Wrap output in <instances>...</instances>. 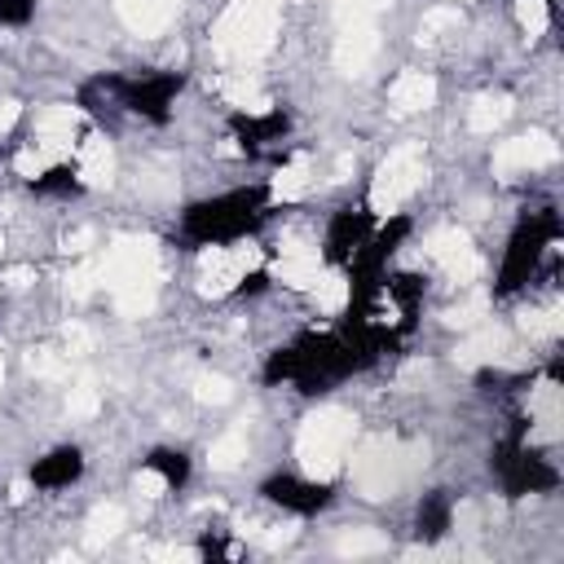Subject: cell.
Returning <instances> with one entry per match:
<instances>
[{"instance_id": "6da1fadb", "label": "cell", "mask_w": 564, "mask_h": 564, "mask_svg": "<svg viewBox=\"0 0 564 564\" xmlns=\"http://www.w3.org/2000/svg\"><path fill=\"white\" fill-rule=\"evenodd\" d=\"M269 190H230V194H216L207 203H194L185 212V235L199 239L203 248H220V243H239L252 225L265 216Z\"/></svg>"}, {"instance_id": "7a4b0ae2", "label": "cell", "mask_w": 564, "mask_h": 564, "mask_svg": "<svg viewBox=\"0 0 564 564\" xmlns=\"http://www.w3.org/2000/svg\"><path fill=\"white\" fill-rule=\"evenodd\" d=\"M261 499L287 516L309 520L335 503V485L326 477H313V472H274L261 481Z\"/></svg>"}, {"instance_id": "3957f363", "label": "cell", "mask_w": 564, "mask_h": 564, "mask_svg": "<svg viewBox=\"0 0 564 564\" xmlns=\"http://www.w3.org/2000/svg\"><path fill=\"white\" fill-rule=\"evenodd\" d=\"M349 436H353V423H349V415H340V410H322L317 419H309L304 432H300L304 472H313V477L322 472V477H326L335 464H340Z\"/></svg>"}, {"instance_id": "277c9868", "label": "cell", "mask_w": 564, "mask_h": 564, "mask_svg": "<svg viewBox=\"0 0 564 564\" xmlns=\"http://www.w3.org/2000/svg\"><path fill=\"white\" fill-rule=\"evenodd\" d=\"M419 181H423V159H419V151H393L388 159H384V168H380V177H375V185H371V212L375 216H393L415 190H419Z\"/></svg>"}, {"instance_id": "5b68a950", "label": "cell", "mask_w": 564, "mask_h": 564, "mask_svg": "<svg viewBox=\"0 0 564 564\" xmlns=\"http://www.w3.org/2000/svg\"><path fill=\"white\" fill-rule=\"evenodd\" d=\"M80 477H84V449L80 445H58L32 464L27 485L40 490V494H58V490H71Z\"/></svg>"}, {"instance_id": "8992f818", "label": "cell", "mask_w": 564, "mask_h": 564, "mask_svg": "<svg viewBox=\"0 0 564 564\" xmlns=\"http://www.w3.org/2000/svg\"><path fill=\"white\" fill-rule=\"evenodd\" d=\"M177 93H181V75H146L137 84H124V106L137 110L142 120L164 124L172 101H177Z\"/></svg>"}, {"instance_id": "52a82bcc", "label": "cell", "mask_w": 564, "mask_h": 564, "mask_svg": "<svg viewBox=\"0 0 564 564\" xmlns=\"http://www.w3.org/2000/svg\"><path fill=\"white\" fill-rule=\"evenodd\" d=\"M555 155L560 151H555V142L547 133H529V137L503 142L499 155H494V168H499V177H516V172H533V168L555 164Z\"/></svg>"}, {"instance_id": "ba28073f", "label": "cell", "mask_w": 564, "mask_h": 564, "mask_svg": "<svg viewBox=\"0 0 564 564\" xmlns=\"http://www.w3.org/2000/svg\"><path fill=\"white\" fill-rule=\"evenodd\" d=\"M455 529H459V507H455V499H449L445 490H432V494H423V499H419V512H415V538H419L423 547L445 542Z\"/></svg>"}, {"instance_id": "9c48e42d", "label": "cell", "mask_w": 564, "mask_h": 564, "mask_svg": "<svg viewBox=\"0 0 564 564\" xmlns=\"http://www.w3.org/2000/svg\"><path fill=\"white\" fill-rule=\"evenodd\" d=\"M142 472L164 490V494H177L190 485V455L185 449H151V455L142 459Z\"/></svg>"}, {"instance_id": "30bf717a", "label": "cell", "mask_w": 564, "mask_h": 564, "mask_svg": "<svg viewBox=\"0 0 564 564\" xmlns=\"http://www.w3.org/2000/svg\"><path fill=\"white\" fill-rule=\"evenodd\" d=\"M388 97H393L397 110H428V106L436 101V80L423 75V71H401V75L393 80Z\"/></svg>"}, {"instance_id": "8fae6325", "label": "cell", "mask_w": 564, "mask_h": 564, "mask_svg": "<svg viewBox=\"0 0 564 564\" xmlns=\"http://www.w3.org/2000/svg\"><path fill=\"white\" fill-rule=\"evenodd\" d=\"M120 14H124V23H129L133 32L155 36V32L168 27L172 5H168V0H120Z\"/></svg>"}, {"instance_id": "7c38bea8", "label": "cell", "mask_w": 564, "mask_h": 564, "mask_svg": "<svg viewBox=\"0 0 564 564\" xmlns=\"http://www.w3.org/2000/svg\"><path fill=\"white\" fill-rule=\"evenodd\" d=\"M375 53V32L371 27H353V32H345V40H340V49H335V58H340V67H362L367 58Z\"/></svg>"}, {"instance_id": "4fadbf2b", "label": "cell", "mask_w": 564, "mask_h": 564, "mask_svg": "<svg viewBox=\"0 0 564 564\" xmlns=\"http://www.w3.org/2000/svg\"><path fill=\"white\" fill-rule=\"evenodd\" d=\"M485 313H490V296H485V291H472L468 300H459L455 309L445 313V322H449V326H459V331H472V326H481V322H485Z\"/></svg>"}, {"instance_id": "5bb4252c", "label": "cell", "mask_w": 564, "mask_h": 564, "mask_svg": "<svg viewBox=\"0 0 564 564\" xmlns=\"http://www.w3.org/2000/svg\"><path fill=\"white\" fill-rule=\"evenodd\" d=\"M503 120H507V101H503V97H481V101L472 106V116H468L472 133H494Z\"/></svg>"}, {"instance_id": "9a60e30c", "label": "cell", "mask_w": 564, "mask_h": 564, "mask_svg": "<svg viewBox=\"0 0 564 564\" xmlns=\"http://www.w3.org/2000/svg\"><path fill=\"white\" fill-rule=\"evenodd\" d=\"M516 19H520V27H525L529 36H542L547 23H551L547 0H516Z\"/></svg>"}, {"instance_id": "2e32d148", "label": "cell", "mask_w": 564, "mask_h": 564, "mask_svg": "<svg viewBox=\"0 0 564 564\" xmlns=\"http://www.w3.org/2000/svg\"><path fill=\"white\" fill-rule=\"evenodd\" d=\"M36 19V0H0V27H27Z\"/></svg>"}, {"instance_id": "e0dca14e", "label": "cell", "mask_w": 564, "mask_h": 564, "mask_svg": "<svg viewBox=\"0 0 564 564\" xmlns=\"http://www.w3.org/2000/svg\"><path fill=\"white\" fill-rule=\"evenodd\" d=\"M243 455H248L243 436H225V441H216V449H212V464H216V468H235Z\"/></svg>"}, {"instance_id": "ac0fdd59", "label": "cell", "mask_w": 564, "mask_h": 564, "mask_svg": "<svg viewBox=\"0 0 564 564\" xmlns=\"http://www.w3.org/2000/svg\"><path fill=\"white\" fill-rule=\"evenodd\" d=\"M199 397L203 401H230V384H225L220 375H203L199 380Z\"/></svg>"}, {"instance_id": "d6986e66", "label": "cell", "mask_w": 564, "mask_h": 564, "mask_svg": "<svg viewBox=\"0 0 564 564\" xmlns=\"http://www.w3.org/2000/svg\"><path fill=\"white\" fill-rule=\"evenodd\" d=\"M375 5H380V0H345V14H353V19H367Z\"/></svg>"}, {"instance_id": "ffe728a7", "label": "cell", "mask_w": 564, "mask_h": 564, "mask_svg": "<svg viewBox=\"0 0 564 564\" xmlns=\"http://www.w3.org/2000/svg\"><path fill=\"white\" fill-rule=\"evenodd\" d=\"M0 375H5V367H0Z\"/></svg>"}]
</instances>
